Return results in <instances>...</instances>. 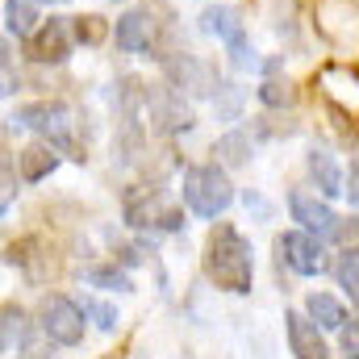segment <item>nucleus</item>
<instances>
[{
  "label": "nucleus",
  "mask_w": 359,
  "mask_h": 359,
  "mask_svg": "<svg viewBox=\"0 0 359 359\" xmlns=\"http://www.w3.org/2000/svg\"><path fill=\"white\" fill-rule=\"evenodd\" d=\"M72 46H76V29L67 17H50L38 25V34L25 42V55L34 63H67L72 59Z\"/></svg>",
  "instance_id": "nucleus-8"
},
{
  "label": "nucleus",
  "mask_w": 359,
  "mask_h": 359,
  "mask_svg": "<svg viewBox=\"0 0 359 359\" xmlns=\"http://www.w3.org/2000/svg\"><path fill=\"white\" fill-rule=\"evenodd\" d=\"M29 318L21 305H4L0 313V343H4V355H25L29 351Z\"/></svg>",
  "instance_id": "nucleus-15"
},
{
  "label": "nucleus",
  "mask_w": 359,
  "mask_h": 359,
  "mask_svg": "<svg viewBox=\"0 0 359 359\" xmlns=\"http://www.w3.org/2000/svg\"><path fill=\"white\" fill-rule=\"evenodd\" d=\"M84 280H88V288H100V292H130L134 288L130 271L117 268V264H96V268L84 271Z\"/></svg>",
  "instance_id": "nucleus-20"
},
{
  "label": "nucleus",
  "mask_w": 359,
  "mask_h": 359,
  "mask_svg": "<svg viewBox=\"0 0 359 359\" xmlns=\"http://www.w3.org/2000/svg\"><path fill=\"white\" fill-rule=\"evenodd\" d=\"M84 330H88V313H84L80 301H72L63 292H50L42 301V334L55 347H80L84 343Z\"/></svg>",
  "instance_id": "nucleus-5"
},
{
  "label": "nucleus",
  "mask_w": 359,
  "mask_h": 359,
  "mask_svg": "<svg viewBox=\"0 0 359 359\" xmlns=\"http://www.w3.org/2000/svg\"><path fill=\"white\" fill-rule=\"evenodd\" d=\"M126 222L138 230H184V213L176 205H163L159 188H142L126 196Z\"/></svg>",
  "instance_id": "nucleus-7"
},
{
  "label": "nucleus",
  "mask_w": 359,
  "mask_h": 359,
  "mask_svg": "<svg viewBox=\"0 0 359 359\" xmlns=\"http://www.w3.org/2000/svg\"><path fill=\"white\" fill-rule=\"evenodd\" d=\"M84 313H88L100 330H117V322H121L117 309H113L109 301H96V297H84Z\"/></svg>",
  "instance_id": "nucleus-25"
},
{
  "label": "nucleus",
  "mask_w": 359,
  "mask_h": 359,
  "mask_svg": "<svg viewBox=\"0 0 359 359\" xmlns=\"http://www.w3.org/2000/svg\"><path fill=\"white\" fill-rule=\"evenodd\" d=\"M339 334H343V355H347V359H359V322L343 326Z\"/></svg>",
  "instance_id": "nucleus-27"
},
{
  "label": "nucleus",
  "mask_w": 359,
  "mask_h": 359,
  "mask_svg": "<svg viewBox=\"0 0 359 359\" xmlns=\"http://www.w3.org/2000/svg\"><path fill=\"white\" fill-rule=\"evenodd\" d=\"M147 109H151V126L163 130V134H184V130H192V109L184 104V92H176L172 84L147 88Z\"/></svg>",
  "instance_id": "nucleus-11"
},
{
  "label": "nucleus",
  "mask_w": 359,
  "mask_h": 359,
  "mask_svg": "<svg viewBox=\"0 0 359 359\" xmlns=\"http://www.w3.org/2000/svg\"><path fill=\"white\" fill-rule=\"evenodd\" d=\"M17 168H21V180H25V184H42L46 176H55L59 151H55L50 142H34V147H25V151L17 155Z\"/></svg>",
  "instance_id": "nucleus-16"
},
{
  "label": "nucleus",
  "mask_w": 359,
  "mask_h": 359,
  "mask_svg": "<svg viewBox=\"0 0 359 359\" xmlns=\"http://www.w3.org/2000/svg\"><path fill=\"white\" fill-rule=\"evenodd\" d=\"M59 4H63V0H59Z\"/></svg>",
  "instance_id": "nucleus-29"
},
{
  "label": "nucleus",
  "mask_w": 359,
  "mask_h": 359,
  "mask_svg": "<svg viewBox=\"0 0 359 359\" xmlns=\"http://www.w3.org/2000/svg\"><path fill=\"white\" fill-rule=\"evenodd\" d=\"M305 313H309L322 330H343V326H347V309H343V301L330 297V292H309Z\"/></svg>",
  "instance_id": "nucleus-18"
},
{
  "label": "nucleus",
  "mask_w": 359,
  "mask_h": 359,
  "mask_svg": "<svg viewBox=\"0 0 359 359\" xmlns=\"http://www.w3.org/2000/svg\"><path fill=\"white\" fill-rule=\"evenodd\" d=\"M334 276H339V288H347L351 305L359 309V247H347L334 264Z\"/></svg>",
  "instance_id": "nucleus-22"
},
{
  "label": "nucleus",
  "mask_w": 359,
  "mask_h": 359,
  "mask_svg": "<svg viewBox=\"0 0 359 359\" xmlns=\"http://www.w3.org/2000/svg\"><path fill=\"white\" fill-rule=\"evenodd\" d=\"M276 251H280V259L288 264V268L297 271V276H322V271L330 268V259H326V238H318V234H309V230H284L280 238H276Z\"/></svg>",
  "instance_id": "nucleus-6"
},
{
  "label": "nucleus",
  "mask_w": 359,
  "mask_h": 359,
  "mask_svg": "<svg viewBox=\"0 0 359 359\" xmlns=\"http://www.w3.org/2000/svg\"><path fill=\"white\" fill-rule=\"evenodd\" d=\"M163 72H168V84L184 96H213L217 92V67L213 63H205V59H196V55H176V59H168L163 63Z\"/></svg>",
  "instance_id": "nucleus-9"
},
{
  "label": "nucleus",
  "mask_w": 359,
  "mask_h": 359,
  "mask_svg": "<svg viewBox=\"0 0 359 359\" xmlns=\"http://www.w3.org/2000/svg\"><path fill=\"white\" fill-rule=\"evenodd\" d=\"M72 29H76V42H84V46H96V42H104V34H109V25H104V17H72Z\"/></svg>",
  "instance_id": "nucleus-23"
},
{
  "label": "nucleus",
  "mask_w": 359,
  "mask_h": 359,
  "mask_svg": "<svg viewBox=\"0 0 359 359\" xmlns=\"http://www.w3.org/2000/svg\"><path fill=\"white\" fill-rule=\"evenodd\" d=\"M347 196H351V205H359V159L351 163V188H347Z\"/></svg>",
  "instance_id": "nucleus-28"
},
{
  "label": "nucleus",
  "mask_w": 359,
  "mask_h": 359,
  "mask_svg": "<svg viewBox=\"0 0 359 359\" xmlns=\"http://www.w3.org/2000/svg\"><path fill=\"white\" fill-rule=\"evenodd\" d=\"M180 196H184V205L196 217L213 222V217H222L234 205V184H230V176L217 163H196V168H188L184 180H180Z\"/></svg>",
  "instance_id": "nucleus-3"
},
{
  "label": "nucleus",
  "mask_w": 359,
  "mask_h": 359,
  "mask_svg": "<svg viewBox=\"0 0 359 359\" xmlns=\"http://www.w3.org/2000/svg\"><path fill=\"white\" fill-rule=\"evenodd\" d=\"M259 104L264 109H288L292 104V88L284 80H264L259 84Z\"/></svg>",
  "instance_id": "nucleus-24"
},
{
  "label": "nucleus",
  "mask_w": 359,
  "mask_h": 359,
  "mask_svg": "<svg viewBox=\"0 0 359 359\" xmlns=\"http://www.w3.org/2000/svg\"><path fill=\"white\" fill-rule=\"evenodd\" d=\"M209 100H213L217 121H238V113H243V88H238V84L222 80V84H217V92H213Z\"/></svg>",
  "instance_id": "nucleus-21"
},
{
  "label": "nucleus",
  "mask_w": 359,
  "mask_h": 359,
  "mask_svg": "<svg viewBox=\"0 0 359 359\" xmlns=\"http://www.w3.org/2000/svg\"><path fill=\"white\" fill-rule=\"evenodd\" d=\"M205 276L222 288V292H234V297H247L255 288V251L247 243V234L230 222H217L209 230V243H205Z\"/></svg>",
  "instance_id": "nucleus-1"
},
{
  "label": "nucleus",
  "mask_w": 359,
  "mask_h": 359,
  "mask_svg": "<svg viewBox=\"0 0 359 359\" xmlns=\"http://www.w3.org/2000/svg\"><path fill=\"white\" fill-rule=\"evenodd\" d=\"M38 0H4V34L29 42L38 34Z\"/></svg>",
  "instance_id": "nucleus-17"
},
{
  "label": "nucleus",
  "mask_w": 359,
  "mask_h": 359,
  "mask_svg": "<svg viewBox=\"0 0 359 359\" xmlns=\"http://www.w3.org/2000/svg\"><path fill=\"white\" fill-rule=\"evenodd\" d=\"M113 4H117V0H113Z\"/></svg>",
  "instance_id": "nucleus-30"
},
{
  "label": "nucleus",
  "mask_w": 359,
  "mask_h": 359,
  "mask_svg": "<svg viewBox=\"0 0 359 359\" xmlns=\"http://www.w3.org/2000/svg\"><path fill=\"white\" fill-rule=\"evenodd\" d=\"M288 213H292V222L301 226V230H309V234H318V238H326V243H334V230H339V213L326 205V196L318 201L313 192H288Z\"/></svg>",
  "instance_id": "nucleus-10"
},
{
  "label": "nucleus",
  "mask_w": 359,
  "mask_h": 359,
  "mask_svg": "<svg viewBox=\"0 0 359 359\" xmlns=\"http://www.w3.org/2000/svg\"><path fill=\"white\" fill-rule=\"evenodd\" d=\"M113 42H117V50H126V55H147L151 42H155V17H151L147 8L121 13L117 25H113Z\"/></svg>",
  "instance_id": "nucleus-13"
},
{
  "label": "nucleus",
  "mask_w": 359,
  "mask_h": 359,
  "mask_svg": "<svg viewBox=\"0 0 359 359\" xmlns=\"http://www.w3.org/2000/svg\"><path fill=\"white\" fill-rule=\"evenodd\" d=\"M213 155H217L226 168H247L251 155H255V147H251V138H247L243 130H230V134H222V138L213 142Z\"/></svg>",
  "instance_id": "nucleus-19"
},
{
  "label": "nucleus",
  "mask_w": 359,
  "mask_h": 359,
  "mask_svg": "<svg viewBox=\"0 0 359 359\" xmlns=\"http://www.w3.org/2000/svg\"><path fill=\"white\" fill-rule=\"evenodd\" d=\"M34 130L42 142H50L59 155L84 163L80 155V142H76V121H72V109L59 104V100H34V104H21L13 117H8V130Z\"/></svg>",
  "instance_id": "nucleus-2"
},
{
  "label": "nucleus",
  "mask_w": 359,
  "mask_h": 359,
  "mask_svg": "<svg viewBox=\"0 0 359 359\" xmlns=\"http://www.w3.org/2000/svg\"><path fill=\"white\" fill-rule=\"evenodd\" d=\"M305 168H309V180L318 184V192H322L326 201H334V196H343V192H347V188H343V168L334 163V155H330V151L313 147V151L305 155Z\"/></svg>",
  "instance_id": "nucleus-14"
},
{
  "label": "nucleus",
  "mask_w": 359,
  "mask_h": 359,
  "mask_svg": "<svg viewBox=\"0 0 359 359\" xmlns=\"http://www.w3.org/2000/svg\"><path fill=\"white\" fill-rule=\"evenodd\" d=\"M201 34L217 38L226 50H230V67L234 72H259V55L251 50V38H247V25H243V13L238 8H226V4H209L201 13Z\"/></svg>",
  "instance_id": "nucleus-4"
},
{
  "label": "nucleus",
  "mask_w": 359,
  "mask_h": 359,
  "mask_svg": "<svg viewBox=\"0 0 359 359\" xmlns=\"http://www.w3.org/2000/svg\"><path fill=\"white\" fill-rule=\"evenodd\" d=\"M334 243H339V247H359V217L339 222V230H334Z\"/></svg>",
  "instance_id": "nucleus-26"
},
{
  "label": "nucleus",
  "mask_w": 359,
  "mask_h": 359,
  "mask_svg": "<svg viewBox=\"0 0 359 359\" xmlns=\"http://www.w3.org/2000/svg\"><path fill=\"white\" fill-rule=\"evenodd\" d=\"M284 334H288V351L297 359H330V347H326V339H322V326H318L309 313L288 309V313H284Z\"/></svg>",
  "instance_id": "nucleus-12"
}]
</instances>
